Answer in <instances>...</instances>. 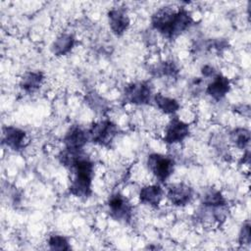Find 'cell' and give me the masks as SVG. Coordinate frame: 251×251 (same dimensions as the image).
I'll list each match as a JSON object with an SVG mask.
<instances>
[{
  "mask_svg": "<svg viewBox=\"0 0 251 251\" xmlns=\"http://www.w3.org/2000/svg\"><path fill=\"white\" fill-rule=\"evenodd\" d=\"M192 23V17L184 8L174 10L170 7H163L158 10L151 19L153 28L169 39L178 36L186 30Z\"/></svg>",
  "mask_w": 251,
  "mask_h": 251,
  "instance_id": "6da1fadb",
  "label": "cell"
},
{
  "mask_svg": "<svg viewBox=\"0 0 251 251\" xmlns=\"http://www.w3.org/2000/svg\"><path fill=\"white\" fill-rule=\"evenodd\" d=\"M70 169L75 174V177L69 187L70 193L79 198L89 197L92 192L91 183L94 176L91 160L82 153Z\"/></svg>",
  "mask_w": 251,
  "mask_h": 251,
  "instance_id": "7a4b0ae2",
  "label": "cell"
},
{
  "mask_svg": "<svg viewBox=\"0 0 251 251\" xmlns=\"http://www.w3.org/2000/svg\"><path fill=\"white\" fill-rule=\"evenodd\" d=\"M87 133L91 142L109 146L118 133V127L112 121L103 120L93 124L87 130Z\"/></svg>",
  "mask_w": 251,
  "mask_h": 251,
  "instance_id": "3957f363",
  "label": "cell"
},
{
  "mask_svg": "<svg viewBox=\"0 0 251 251\" xmlns=\"http://www.w3.org/2000/svg\"><path fill=\"white\" fill-rule=\"evenodd\" d=\"M147 167L160 182H165L174 172L175 161L169 156L153 153L148 156Z\"/></svg>",
  "mask_w": 251,
  "mask_h": 251,
  "instance_id": "277c9868",
  "label": "cell"
},
{
  "mask_svg": "<svg viewBox=\"0 0 251 251\" xmlns=\"http://www.w3.org/2000/svg\"><path fill=\"white\" fill-rule=\"evenodd\" d=\"M109 212L112 218L117 221L128 222L131 218L132 206L129 201L121 193L112 194L107 202Z\"/></svg>",
  "mask_w": 251,
  "mask_h": 251,
  "instance_id": "5b68a950",
  "label": "cell"
},
{
  "mask_svg": "<svg viewBox=\"0 0 251 251\" xmlns=\"http://www.w3.org/2000/svg\"><path fill=\"white\" fill-rule=\"evenodd\" d=\"M152 90L145 81L132 82L125 88L124 97L127 103L134 105H145L151 100Z\"/></svg>",
  "mask_w": 251,
  "mask_h": 251,
  "instance_id": "8992f818",
  "label": "cell"
},
{
  "mask_svg": "<svg viewBox=\"0 0 251 251\" xmlns=\"http://www.w3.org/2000/svg\"><path fill=\"white\" fill-rule=\"evenodd\" d=\"M189 134V126L180 121L177 118H174L171 120V122L168 124L165 135H164V141L168 144L177 143L185 139Z\"/></svg>",
  "mask_w": 251,
  "mask_h": 251,
  "instance_id": "52a82bcc",
  "label": "cell"
},
{
  "mask_svg": "<svg viewBox=\"0 0 251 251\" xmlns=\"http://www.w3.org/2000/svg\"><path fill=\"white\" fill-rule=\"evenodd\" d=\"M2 141L12 150L20 151L27 145L25 131L16 126H4Z\"/></svg>",
  "mask_w": 251,
  "mask_h": 251,
  "instance_id": "ba28073f",
  "label": "cell"
},
{
  "mask_svg": "<svg viewBox=\"0 0 251 251\" xmlns=\"http://www.w3.org/2000/svg\"><path fill=\"white\" fill-rule=\"evenodd\" d=\"M192 188L184 183H173L168 187L167 197L175 206H185L192 199Z\"/></svg>",
  "mask_w": 251,
  "mask_h": 251,
  "instance_id": "9c48e42d",
  "label": "cell"
},
{
  "mask_svg": "<svg viewBox=\"0 0 251 251\" xmlns=\"http://www.w3.org/2000/svg\"><path fill=\"white\" fill-rule=\"evenodd\" d=\"M89 140L88 133L86 130L78 126H72L66 133L63 141L66 149L80 151Z\"/></svg>",
  "mask_w": 251,
  "mask_h": 251,
  "instance_id": "30bf717a",
  "label": "cell"
},
{
  "mask_svg": "<svg viewBox=\"0 0 251 251\" xmlns=\"http://www.w3.org/2000/svg\"><path fill=\"white\" fill-rule=\"evenodd\" d=\"M109 25L112 31L120 36L129 26V18L126 13L122 9H112L108 12Z\"/></svg>",
  "mask_w": 251,
  "mask_h": 251,
  "instance_id": "8fae6325",
  "label": "cell"
},
{
  "mask_svg": "<svg viewBox=\"0 0 251 251\" xmlns=\"http://www.w3.org/2000/svg\"><path fill=\"white\" fill-rule=\"evenodd\" d=\"M229 88L230 83L228 78L222 74H219L216 75L213 80L208 84L206 92L214 100L219 101L226 96V94L229 91Z\"/></svg>",
  "mask_w": 251,
  "mask_h": 251,
  "instance_id": "7c38bea8",
  "label": "cell"
},
{
  "mask_svg": "<svg viewBox=\"0 0 251 251\" xmlns=\"http://www.w3.org/2000/svg\"><path fill=\"white\" fill-rule=\"evenodd\" d=\"M163 197V188L159 184L146 185L140 189L139 200L143 204L158 207Z\"/></svg>",
  "mask_w": 251,
  "mask_h": 251,
  "instance_id": "4fadbf2b",
  "label": "cell"
},
{
  "mask_svg": "<svg viewBox=\"0 0 251 251\" xmlns=\"http://www.w3.org/2000/svg\"><path fill=\"white\" fill-rule=\"evenodd\" d=\"M43 79L44 75L41 72H27L22 76L20 86L26 93H32L40 87Z\"/></svg>",
  "mask_w": 251,
  "mask_h": 251,
  "instance_id": "5bb4252c",
  "label": "cell"
},
{
  "mask_svg": "<svg viewBox=\"0 0 251 251\" xmlns=\"http://www.w3.org/2000/svg\"><path fill=\"white\" fill-rule=\"evenodd\" d=\"M75 39L74 35L69 34V33L61 34L53 42L52 47H51L52 52L56 56L66 55L73 49V47L75 46Z\"/></svg>",
  "mask_w": 251,
  "mask_h": 251,
  "instance_id": "9a60e30c",
  "label": "cell"
},
{
  "mask_svg": "<svg viewBox=\"0 0 251 251\" xmlns=\"http://www.w3.org/2000/svg\"><path fill=\"white\" fill-rule=\"evenodd\" d=\"M202 204L207 208H218L226 206V200L219 190L210 188L204 192L202 196Z\"/></svg>",
  "mask_w": 251,
  "mask_h": 251,
  "instance_id": "2e32d148",
  "label": "cell"
},
{
  "mask_svg": "<svg viewBox=\"0 0 251 251\" xmlns=\"http://www.w3.org/2000/svg\"><path fill=\"white\" fill-rule=\"evenodd\" d=\"M154 102L162 112L169 115L175 114L179 108V104L176 99L164 96L161 93H157L154 95Z\"/></svg>",
  "mask_w": 251,
  "mask_h": 251,
  "instance_id": "e0dca14e",
  "label": "cell"
},
{
  "mask_svg": "<svg viewBox=\"0 0 251 251\" xmlns=\"http://www.w3.org/2000/svg\"><path fill=\"white\" fill-rule=\"evenodd\" d=\"M230 140L236 147L245 149L250 142V131L242 127L235 128L230 132Z\"/></svg>",
  "mask_w": 251,
  "mask_h": 251,
  "instance_id": "ac0fdd59",
  "label": "cell"
},
{
  "mask_svg": "<svg viewBox=\"0 0 251 251\" xmlns=\"http://www.w3.org/2000/svg\"><path fill=\"white\" fill-rule=\"evenodd\" d=\"M48 245L51 250L66 251V250L71 249L68 239L63 235H58V234H54L49 237Z\"/></svg>",
  "mask_w": 251,
  "mask_h": 251,
  "instance_id": "d6986e66",
  "label": "cell"
},
{
  "mask_svg": "<svg viewBox=\"0 0 251 251\" xmlns=\"http://www.w3.org/2000/svg\"><path fill=\"white\" fill-rule=\"evenodd\" d=\"M156 75H167L174 76L177 74V68L174 62H163L157 67H155L154 71Z\"/></svg>",
  "mask_w": 251,
  "mask_h": 251,
  "instance_id": "ffe728a7",
  "label": "cell"
},
{
  "mask_svg": "<svg viewBox=\"0 0 251 251\" xmlns=\"http://www.w3.org/2000/svg\"><path fill=\"white\" fill-rule=\"evenodd\" d=\"M87 103L90 105V107L95 110V111H103V109H105L106 107V103L104 102V100L96 95L95 93L94 94H90L88 97H87Z\"/></svg>",
  "mask_w": 251,
  "mask_h": 251,
  "instance_id": "44dd1931",
  "label": "cell"
},
{
  "mask_svg": "<svg viewBox=\"0 0 251 251\" xmlns=\"http://www.w3.org/2000/svg\"><path fill=\"white\" fill-rule=\"evenodd\" d=\"M238 241L240 245H249L251 241V232H250V224L247 222L241 227L239 232Z\"/></svg>",
  "mask_w": 251,
  "mask_h": 251,
  "instance_id": "7402d4cb",
  "label": "cell"
},
{
  "mask_svg": "<svg viewBox=\"0 0 251 251\" xmlns=\"http://www.w3.org/2000/svg\"><path fill=\"white\" fill-rule=\"evenodd\" d=\"M214 73H215V71H214V69L211 66H207L206 65V66H204L202 68V74L205 76H211L212 75H214Z\"/></svg>",
  "mask_w": 251,
  "mask_h": 251,
  "instance_id": "603a6c76",
  "label": "cell"
}]
</instances>
